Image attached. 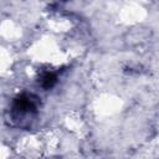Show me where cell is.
Returning <instances> with one entry per match:
<instances>
[{
    "instance_id": "1",
    "label": "cell",
    "mask_w": 159,
    "mask_h": 159,
    "mask_svg": "<svg viewBox=\"0 0 159 159\" xmlns=\"http://www.w3.org/2000/svg\"><path fill=\"white\" fill-rule=\"evenodd\" d=\"M36 108H37V101L31 94L24 93V94L16 97L12 102V112L19 116L35 113Z\"/></svg>"
},
{
    "instance_id": "2",
    "label": "cell",
    "mask_w": 159,
    "mask_h": 159,
    "mask_svg": "<svg viewBox=\"0 0 159 159\" xmlns=\"http://www.w3.org/2000/svg\"><path fill=\"white\" fill-rule=\"evenodd\" d=\"M57 82V75L55 72H43L41 78H40V83L45 89H50L52 88Z\"/></svg>"
}]
</instances>
